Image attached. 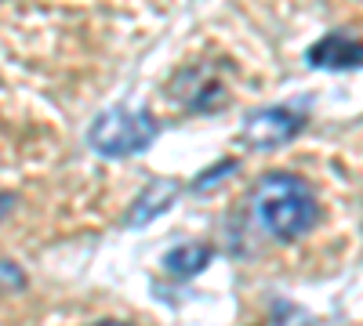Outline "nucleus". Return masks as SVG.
I'll list each match as a JSON object with an SVG mask.
<instances>
[{
  "mask_svg": "<svg viewBox=\"0 0 363 326\" xmlns=\"http://www.w3.org/2000/svg\"><path fill=\"white\" fill-rule=\"evenodd\" d=\"M255 218L272 240H298L316 225V196L298 174H269L258 182L255 196Z\"/></svg>",
  "mask_w": 363,
  "mask_h": 326,
  "instance_id": "1",
  "label": "nucleus"
},
{
  "mask_svg": "<svg viewBox=\"0 0 363 326\" xmlns=\"http://www.w3.org/2000/svg\"><path fill=\"white\" fill-rule=\"evenodd\" d=\"M207 261H211V247L207 243H186V247H174V250H167V257H164V269L171 272V276H196L200 269H207Z\"/></svg>",
  "mask_w": 363,
  "mask_h": 326,
  "instance_id": "6",
  "label": "nucleus"
},
{
  "mask_svg": "<svg viewBox=\"0 0 363 326\" xmlns=\"http://www.w3.org/2000/svg\"><path fill=\"white\" fill-rule=\"evenodd\" d=\"M174 196H178V182H167V177H164V182H153V185L138 196V203L131 206L128 221H131L135 228H138V225H149L160 211H167V206L174 203Z\"/></svg>",
  "mask_w": 363,
  "mask_h": 326,
  "instance_id": "5",
  "label": "nucleus"
},
{
  "mask_svg": "<svg viewBox=\"0 0 363 326\" xmlns=\"http://www.w3.org/2000/svg\"><path fill=\"white\" fill-rule=\"evenodd\" d=\"M301 127H306V112H298L291 105H277V109H258L255 116H247L244 138L251 149H280Z\"/></svg>",
  "mask_w": 363,
  "mask_h": 326,
  "instance_id": "3",
  "label": "nucleus"
},
{
  "mask_svg": "<svg viewBox=\"0 0 363 326\" xmlns=\"http://www.w3.org/2000/svg\"><path fill=\"white\" fill-rule=\"evenodd\" d=\"M233 167H236V160H222L218 167H211V170H207L203 177H196V189H203V185H211V182H215V177H225V174H229Z\"/></svg>",
  "mask_w": 363,
  "mask_h": 326,
  "instance_id": "7",
  "label": "nucleus"
},
{
  "mask_svg": "<svg viewBox=\"0 0 363 326\" xmlns=\"http://www.w3.org/2000/svg\"><path fill=\"white\" fill-rule=\"evenodd\" d=\"M160 134V124L149 109H106L87 131L91 149L102 156H131L153 145V138Z\"/></svg>",
  "mask_w": 363,
  "mask_h": 326,
  "instance_id": "2",
  "label": "nucleus"
},
{
  "mask_svg": "<svg viewBox=\"0 0 363 326\" xmlns=\"http://www.w3.org/2000/svg\"><path fill=\"white\" fill-rule=\"evenodd\" d=\"M309 66L316 69H359L363 66V40L345 37V33H330L309 47Z\"/></svg>",
  "mask_w": 363,
  "mask_h": 326,
  "instance_id": "4",
  "label": "nucleus"
},
{
  "mask_svg": "<svg viewBox=\"0 0 363 326\" xmlns=\"http://www.w3.org/2000/svg\"><path fill=\"white\" fill-rule=\"evenodd\" d=\"M11 203H15V196H0V214L11 211Z\"/></svg>",
  "mask_w": 363,
  "mask_h": 326,
  "instance_id": "8",
  "label": "nucleus"
},
{
  "mask_svg": "<svg viewBox=\"0 0 363 326\" xmlns=\"http://www.w3.org/2000/svg\"><path fill=\"white\" fill-rule=\"evenodd\" d=\"M99 326H124V322H99Z\"/></svg>",
  "mask_w": 363,
  "mask_h": 326,
  "instance_id": "9",
  "label": "nucleus"
}]
</instances>
